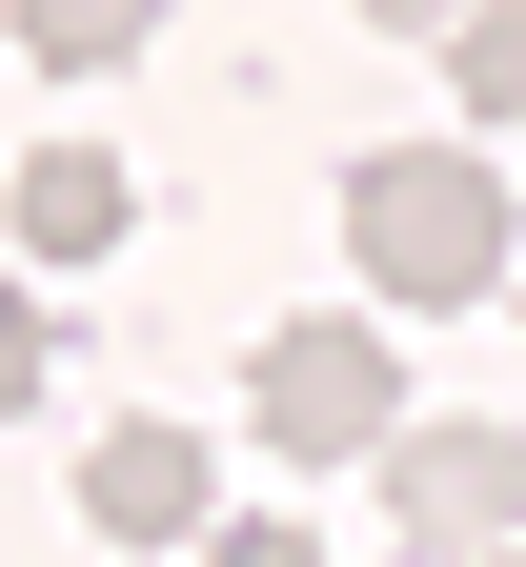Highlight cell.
Here are the masks:
<instances>
[{
  "instance_id": "9c48e42d",
  "label": "cell",
  "mask_w": 526,
  "mask_h": 567,
  "mask_svg": "<svg viewBox=\"0 0 526 567\" xmlns=\"http://www.w3.org/2000/svg\"><path fill=\"white\" fill-rule=\"evenodd\" d=\"M203 567H324L305 527H203Z\"/></svg>"
},
{
  "instance_id": "6da1fadb",
  "label": "cell",
  "mask_w": 526,
  "mask_h": 567,
  "mask_svg": "<svg viewBox=\"0 0 526 567\" xmlns=\"http://www.w3.org/2000/svg\"><path fill=\"white\" fill-rule=\"evenodd\" d=\"M344 264L385 305H486L506 284V163L486 142H364L344 163Z\"/></svg>"
},
{
  "instance_id": "3957f363",
  "label": "cell",
  "mask_w": 526,
  "mask_h": 567,
  "mask_svg": "<svg viewBox=\"0 0 526 567\" xmlns=\"http://www.w3.org/2000/svg\"><path fill=\"white\" fill-rule=\"evenodd\" d=\"M385 507H405L425 567L526 547V425H405V446H385Z\"/></svg>"
},
{
  "instance_id": "8992f818",
  "label": "cell",
  "mask_w": 526,
  "mask_h": 567,
  "mask_svg": "<svg viewBox=\"0 0 526 567\" xmlns=\"http://www.w3.org/2000/svg\"><path fill=\"white\" fill-rule=\"evenodd\" d=\"M0 41H21L41 82H102V61H142V41H163V0H0Z\"/></svg>"
},
{
  "instance_id": "8fae6325",
  "label": "cell",
  "mask_w": 526,
  "mask_h": 567,
  "mask_svg": "<svg viewBox=\"0 0 526 567\" xmlns=\"http://www.w3.org/2000/svg\"><path fill=\"white\" fill-rule=\"evenodd\" d=\"M466 567H526V547H466Z\"/></svg>"
},
{
  "instance_id": "ba28073f",
  "label": "cell",
  "mask_w": 526,
  "mask_h": 567,
  "mask_svg": "<svg viewBox=\"0 0 526 567\" xmlns=\"http://www.w3.org/2000/svg\"><path fill=\"white\" fill-rule=\"evenodd\" d=\"M41 365H61V324H41V284H0V425L41 405Z\"/></svg>"
},
{
  "instance_id": "5b68a950",
  "label": "cell",
  "mask_w": 526,
  "mask_h": 567,
  "mask_svg": "<svg viewBox=\"0 0 526 567\" xmlns=\"http://www.w3.org/2000/svg\"><path fill=\"white\" fill-rule=\"evenodd\" d=\"M122 244H142L122 142H21V264H122Z\"/></svg>"
},
{
  "instance_id": "277c9868",
  "label": "cell",
  "mask_w": 526,
  "mask_h": 567,
  "mask_svg": "<svg viewBox=\"0 0 526 567\" xmlns=\"http://www.w3.org/2000/svg\"><path fill=\"white\" fill-rule=\"evenodd\" d=\"M82 527L102 547H203L223 527V446H203V425H102V446H82Z\"/></svg>"
},
{
  "instance_id": "30bf717a",
  "label": "cell",
  "mask_w": 526,
  "mask_h": 567,
  "mask_svg": "<svg viewBox=\"0 0 526 567\" xmlns=\"http://www.w3.org/2000/svg\"><path fill=\"white\" fill-rule=\"evenodd\" d=\"M364 21H385V41H445V21H466V0H364Z\"/></svg>"
},
{
  "instance_id": "52a82bcc",
  "label": "cell",
  "mask_w": 526,
  "mask_h": 567,
  "mask_svg": "<svg viewBox=\"0 0 526 567\" xmlns=\"http://www.w3.org/2000/svg\"><path fill=\"white\" fill-rule=\"evenodd\" d=\"M445 61H466V122L526 142V0H466V21H445Z\"/></svg>"
},
{
  "instance_id": "7a4b0ae2",
  "label": "cell",
  "mask_w": 526,
  "mask_h": 567,
  "mask_svg": "<svg viewBox=\"0 0 526 567\" xmlns=\"http://www.w3.org/2000/svg\"><path fill=\"white\" fill-rule=\"evenodd\" d=\"M264 466H385L405 446V344L364 324V305H324V324H283L264 344Z\"/></svg>"
}]
</instances>
